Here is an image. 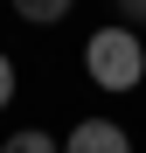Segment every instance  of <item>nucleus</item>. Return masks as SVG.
<instances>
[{"label": "nucleus", "instance_id": "2", "mask_svg": "<svg viewBox=\"0 0 146 153\" xmlns=\"http://www.w3.org/2000/svg\"><path fill=\"white\" fill-rule=\"evenodd\" d=\"M63 153H132V139L118 132L111 118H84V125H70V139H63Z\"/></svg>", "mask_w": 146, "mask_h": 153}, {"label": "nucleus", "instance_id": "1", "mask_svg": "<svg viewBox=\"0 0 146 153\" xmlns=\"http://www.w3.org/2000/svg\"><path fill=\"white\" fill-rule=\"evenodd\" d=\"M84 70H90V84L97 91H139V76H146V42L132 28H97L84 42Z\"/></svg>", "mask_w": 146, "mask_h": 153}, {"label": "nucleus", "instance_id": "4", "mask_svg": "<svg viewBox=\"0 0 146 153\" xmlns=\"http://www.w3.org/2000/svg\"><path fill=\"white\" fill-rule=\"evenodd\" d=\"M0 153H63V139H49L42 125H28V132H14V139H0Z\"/></svg>", "mask_w": 146, "mask_h": 153}, {"label": "nucleus", "instance_id": "3", "mask_svg": "<svg viewBox=\"0 0 146 153\" xmlns=\"http://www.w3.org/2000/svg\"><path fill=\"white\" fill-rule=\"evenodd\" d=\"M7 7H14L21 21H35V28H49V21H63L77 0H7Z\"/></svg>", "mask_w": 146, "mask_h": 153}, {"label": "nucleus", "instance_id": "6", "mask_svg": "<svg viewBox=\"0 0 146 153\" xmlns=\"http://www.w3.org/2000/svg\"><path fill=\"white\" fill-rule=\"evenodd\" d=\"M132 21H146V0H118V28H132Z\"/></svg>", "mask_w": 146, "mask_h": 153}, {"label": "nucleus", "instance_id": "5", "mask_svg": "<svg viewBox=\"0 0 146 153\" xmlns=\"http://www.w3.org/2000/svg\"><path fill=\"white\" fill-rule=\"evenodd\" d=\"M7 105H14V63L0 56V111H7Z\"/></svg>", "mask_w": 146, "mask_h": 153}]
</instances>
